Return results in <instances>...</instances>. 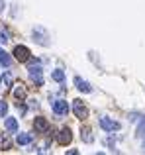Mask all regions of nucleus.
I'll list each match as a JSON object with an SVG mask.
<instances>
[{
  "mask_svg": "<svg viewBox=\"0 0 145 155\" xmlns=\"http://www.w3.org/2000/svg\"><path fill=\"white\" fill-rule=\"evenodd\" d=\"M30 61V67H27V71H30V79L34 81L37 87H41L43 84V71H41V63H39L37 59H27Z\"/></svg>",
  "mask_w": 145,
  "mask_h": 155,
  "instance_id": "obj_1",
  "label": "nucleus"
},
{
  "mask_svg": "<svg viewBox=\"0 0 145 155\" xmlns=\"http://www.w3.org/2000/svg\"><path fill=\"white\" fill-rule=\"evenodd\" d=\"M72 112H75V116L79 118V120H84V118H88V108H86V104H84L80 98L72 100Z\"/></svg>",
  "mask_w": 145,
  "mask_h": 155,
  "instance_id": "obj_2",
  "label": "nucleus"
},
{
  "mask_svg": "<svg viewBox=\"0 0 145 155\" xmlns=\"http://www.w3.org/2000/svg\"><path fill=\"white\" fill-rule=\"evenodd\" d=\"M100 128L104 130V132H118L122 126H120V122H116V120H112V118H106V116H102L100 118Z\"/></svg>",
  "mask_w": 145,
  "mask_h": 155,
  "instance_id": "obj_3",
  "label": "nucleus"
},
{
  "mask_svg": "<svg viewBox=\"0 0 145 155\" xmlns=\"http://www.w3.org/2000/svg\"><path fill=\"white\" fill-rule=\"evenodd\" d=\"M31 57L30 49H27L26 45H16L14 47V59L20 61V63H27V59Z\"/></svg>",
  "mask_w": 145,
  "mask_h": 155,
  "instance_id": "obj_4",
  "label": "nucleus"
},
{
  "mask_svg": "<svg viewBox=\"0 0 145 155\" xmlns=\"http://www.w3.org/2000/svg\"><path fill=\"white\" fill-rule=\"evenodd\" d=\"M55 140H57L59 145H69L71 141H72V132H71L69 128H63L61 132L57 134V137H55Z\"/></svg>",
  "mask_w": 145,
  "mask_h": 155,
  "instance_id": "obj_5",
  "label": "nucleus"
},
{
  "mask_svg": "<svg viewBox=\"0 0 145 155\" xmlns=\"http://www.w3.org/2000/svg\"><path fill=\"white\" fill-rule=\"evenodd\" d=\"M53 112L57 114V116H67V114H69V104H67L65 100H55L53 102Z\"/></svg>",
  "mask_w": 145,
  "mask_h": 155,
  "instance_id": "obj_6",
  "label": "nucleus"
},
{
  "mask_svg": "<svg viewBox=\"0 0 145 155\" xmlns=\"http://www.w3.org/2000/svg\"><path fill=\"white\" fill-rule=\"evenodd\" d=\"M34 128H35V132L43 134V132H47V130H49V124H47L45 118L37 116V118H35V122H34Z\"/></svg>",
  "mask_w": 145,
  "mask_h": 155,
  "instance_id": "obj_7",
  "label": "nucleus"
},
{
  "mask_svg": "<svg viewBox=\"0 0 145 155\" xmlns=\"http://www.w3.org/2000/svg\"><path fill=\"white\" fill-rule=\"evenodd\" d=\"M75 87L79 88L80 92H92V87L86 83V81H82L80 77H75Z\"/></svg>",
  "mask_w": 145,
  "mask_h": 155,
  "instance_id": "obj_8",
  "label": "nucleus"
},
{
  "mask_svg": "<svg viewBox=\"0 0 145 155\" xmlns=\"http://www.w3.org/2000/svg\"><path fill=\"white\" fill-rule=\"evenodd\" d=\"M34 38H35V41L37 43H41V45H47V34L41 30V28H37V30H34Z\"/></svg>",
  "mask_w": 145,
  "mask_h": 155,
  "instance_id": "obj_9",
  "label": "nucleus"
},
{
  "mask_svg": "<svg viewBox=\"0 0 145 155\" xmlns=\"http://www.w3.org/2000/svg\"><path fill=\"white\" fill-rule=\"evenodd\" d=\"M26 96H27L26 87H24V84H16V88H14V98L16 100H24Z\"/></svg>",
  "mask_w": 145,
  "mask_h": 155,
  "instance_id": "obj_10",
  "label": "nucleus"
},
{
  "mask_svg": "<svg viewBox=\"0 0 145 155\" xmlns=\"http://www.w3.org/2000/svg\"><path fill=\"white\" fill-rule=\"evenodd\" d=\"M80 137H82L84 143H92V141H94V137H92V130H90V128H86V126L80 130Z\"/></svg>",
  "mask_w": 145,
  "mask_h": 155,
  "instance_id": "obj_11",
  "label": "nucleus"
},
{
  "mask_svg": "<svg viewBox=\"0 0 145 155\" xmlns=\"http://www.w3.org/2000/svg\"><path fill=\"white\" fill-rule=\"evenodd\" d=\"M10 147H12V140L6 134H2V136H0V149H2V151H8Z\"/></svg>",
  "mask_w": 145,
  "mask_h": 155,
  "instance_id": "obj_12",
  "label": "nucleus"
},
{
  "mask_svg": "<svg viewBox=\"0 0 145 155\" xmlns=\"http://www.w3.org/2000/svg\"><path fill=\"white\" fill-rule=\"evenodd\" d=\"M0 65H2V67H10V65H12V57L8 55L2 47H0Z\"/></svg>",
  "mask_w": 145,
  "mask_h": 155,
  "instance_id": "obj_13",
  "label": "nucleus"
},
{
  "mask_svg": "<svg viewBox=\"0 0 145 155\" xmlns=\"http://www.w3.org/2000/svg\"><path fill=\"white\" fill-rule=\"evenodd\" d=\"M6 130L12 132V134H16L18 132V120H16V118H6Z\"/></svg>",
  "mask_w": 145,
  "mask_h": 155,
  "instance_id": "obj_14",
  "label": "nucleus"
},
{
  "mask_svg": "<svg viewBox=\"0 0 145 155\" xmlns=\"http://www.w3.org/2000/svg\"><path fill=\"white\" fill-rule=\"evenodd\" d=\"M16 141H18V145H27V143H31V136L30 134H18Z\"/></svg>",
  "mask_w": 145,
  "mask_h": 155,
  "instance_id": "obj_15",
  "label": "nucleus"
},
{
  "mask_svg": "<svg viewBox=\"0 0 145 155\" xmlns=\"http://www.w3.org/2000/svg\"><path fill=\"white\" fill-rule=\"evenodd\" d=\"M53 81H57V83H63V81H65V73L61 71V69H57V71H53Z\"/></svg>",
  "mask_w": 145,
  "mask_h": 155,
  "instance_id": "obj_16",
  "label": "nucleus"
},
{
  "mask_svg": "<svg viewBox=\"0 0 145 155\" xmlns=\"http://www.w3.org/2000/svg\"><path fill=\"white\" fill-rule=\"evenodd\" d=\"M0 41H2V43L10 41V35H8V31L4 30V28H0Z\"/></svg>",
  "mask_w": 145,
  "mask_h": 155,
  "instance_id": "obj_17",
  "label": "nucleus"
},
{
  "mask_svg": "<svg viewBox=\"0 0 145 155\" xmlns=\"http://www.w3.org/2000/svg\"><path fill=\"white\" fill-rule=\"evenodd\" d=\"M6 114H8V104L6 102H4V100H0V116H6Z\"/></svg>",
  "mask_w": 145,
  "mask_h": 155,
  "instance_id": "obj_18",
  "label": "nucleus"
},
{
  "mask_svg": "<svg viewBox=\"0 0 145 155\" xmlns=\"http://www.w3.org/2000/svg\"><path fill=\"white\" fill-rule=\"evenodd\" d=\"M143 132H145V120H141V124H139V128H137V136H143Z\"/></svg>",
  "mask_w": 145,
  "mask_h": 155,
  "instance_id": "obj_19",
  "label": "nucleus"
},
{
  "mask_svg": "<svg viewBox=\"0 0 145 155\" xmlns=\"http://www.w3.org/2000/svg\"><path fill=\"white\" fill-rule=\"evenodd\" d=\"M4 81H6V84L12 83V75H10V73H6V75H4Z\"/></svg>",
  "mask_w": 145,
  "mask_h": 155,
  "instance_id": "obj_20",
  "label": "nucleus"
},
{
  "mask_svg": "<svg viewBox=\"0 0 145 155\" xmlns=\"http://www.w3.org/2000/svg\"><path fill=\"white\" fill-rule=\"evenodd\" d=\"M2 8H4V2H2V0H0V12H2Z\"/></svg>",
  "mask_w": 145,
  "mask_h": 155,
  "instance_id": "obj_21",
  "label": "nucleus"
},
{
  "mask_svg": "<svg viewBox=\"0 0 145 155\" xmlns=\"http://www.w3.org/2000/svg\"><path fill=\"white\" fill-rule=\"evenodd\" d=\"M143 153H145V140H143Z\"/></svg>",
  "mask_w": 145,
  "mask_h": 155,
  "instance_id": "obj_22",
  "label": "nucleus"
}]
</instances>
